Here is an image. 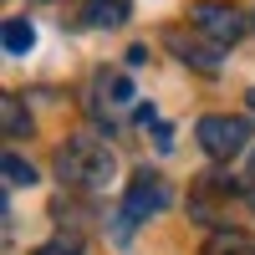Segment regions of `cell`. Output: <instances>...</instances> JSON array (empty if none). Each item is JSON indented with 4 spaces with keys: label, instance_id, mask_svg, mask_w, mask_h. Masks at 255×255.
<instances>
[{
    "label": "cell",
    "instance_id": "cell-1",
    "mask_svg": "<svg viewBox=\"0 0 255 255\" xmlns=\"http://www.w3.org/2000/svg\"><path fill=\"white\" fill-rule=\"evenodd\" d=\"M56 179L67 189H82V194H102L113 179H118V158L113 148L92 138V133H77L56 148Z\"/></svg>",
    "mask_w": 255,
    "mask_h": 255
},
{
    "label": "cell",
    "instance_id": "cell-2",
    "mask_svg": "<svg viewBox=\"0 0 255 255\" xmlns=\"http://www.w3.org/2000/svg\"><path fill=\"white\" fill-rule=\"evenodd\" d=\"M158 209H168V184L153 174V168H138L133 184H128V194H123V209H118V225H113V240H133V230L148 220V215H158Z\"/></svg>",
    "mask_w": 255,
    "mask_h": 255
},
{
    "label": "cell",
    "instance_id": "cell-3",
    "mask_svg": "<svg viewBox=\"0 0 255 255\" xmlns=\"http://www.w3.org/2000/svg\"><path fill=\"white\" fill-rule=\"evenodd\" d=\"M199 148L209 158H220V163H230L235 153H245V143H250V123L245 118H230V113H209V118H199Z\"/></svg>",
    "mask_w": 255,
    "mask_h": 255
},
{
    "label": "cell",
    "instance_id": "cell-4",
    "mask_svg": "<svg viewBox=\"0 0 255 255\" xmlns=\"http://www.w3.org/2000/svg\"><path fill=\"white\" fill-rule=\"evenodd\" d=\"M189 20H194V31H204L215 46H235L245 36V26H250L235 5H220V0H199V5L189 10Z\"/></svg>",
    "mask_w": 255,
    "mask_h": 255
},
{
    "label": "cell",
    "instance_id": "cell-5",
    "mask_svg": "<svg viewBox=\"0 0 255 255\" xmlns=\"http://www.w3.org/2000/svg\"><path fill=\"white\" fill-rule=\"evenodd\" d=\"M128 108H133V82H128L123 72L97 77V87H92V113H97V118H108V123H118Z\"/></svg>",
    "mask_w": 255,
    "mask_h": 255
},
{
    "label": "cell",
    "instance_id": "cell-6",
    "mask_svg": "<svg viewBox=\"0 0 255 255\" xmlns=\"http://www.w3.org/2000/svg\"><path fill=\"white\" fill-rule=\"evenodd\" d=\"M123 20H128L123 0H87V5H82V26H92V31H113Z\"/></svg>",
    "mask_w": 255,
    "mask_h": 255
},
{
    "label": "cell",
    "instance_id": "cell-7",
    "mask_svg": "<svg viewBox=\"0 0 255 255\" xmlns=\"http://www.w3.org/2000/svg\"><path fill=\"white\" fill-rule=\"evenodd\" d=\"M204 255H255V240L245 235V230H215L204 245Z\"/></svg>",
    "mask_w": 255,
    "mask_h": 255
},
{
    "label": "cell",
    "instance_id": "cell-8",
    "mask_svg": "<svg viewBox=\"0 0 255 255\" xmlns=\"http://www.w3.org/2000/svg\"><path fill=\"white\" fill-rule=\"evenodd\" d=\"M31 46H36V31H31V20L10 15V20H5V56H26Z\"/></svg>",
    "mask_w": 255,
    "mask_h": 255
},
{
    "label": "cell",
    "instance_id": "cell-9",
    "mask_svg": "<svg viewBox=\"0 0 255 255\" xmlns=\"http://www.w3.org/2000/svg\"><path fill=\"white\" fill-rule=\"evenodd\" d=\"M0 113H5V138H31V113L20 108V97H5Z\"/></svg>",
    "mask_w": 255,
    "mask_h": 255
},
{
    "label": "cell",
    "instance_id": "cell-10",
    "mask_svg": "<svg viewBox=\"0 0 255 255\" xmlns=\"http://www.w3.org/2000/svg\"><path fill=\"white\" fill-rule=\"evenodd\" d=\"M168 46H174V51H179L184 61H194V67H199V72H220V61H215V56H209L204 46H189V41H184L179 31H168Z\"/></svg>",
    "mask_w": 255,
    "mask_h": 255
},
{
    "label": "cell",
    "instance_id": "cell-11",
    "mask_svg": "<svg viewBox=\"0 0 255 255\" xmlns=\"http://www.w3.org/2000/svg\"><path fill=\"white\" fill-rule=\"evenodd\" d=\"M5 184H15V189H31L36 184V168L20 158V153H5Z\"/></svg>",
    "mask_w": 255,
    "mask_h": 255
},
{
    "label": "cell",
    "instance_id": "cell-12",
    "mask_svg": "<svg viewBox=\"0 0 255 255\" xmlns=\"http://www.w3.org/2000/svg\"><path fill=\"white\" fill-rule=\"evenodd\" d=\"M36 255H82V235H56V240H46Z\"/></svg>",
    "mask_w": 255,
    "mask_h": 255
},
{
    "label": "cell",
    "instance_id": "cell-13",
    "mask_svg": "<svg viewBox=\"0 0 255 255\" xmlns=\"http://www.w3.org/2000/svg\"><path fill=\"white\" fill-rule=\"evenodd\" d=\"M250 113H255V87H250Z\"/></svg>",
    "mask_w": 255,
    "mask_h": 255
},
{
    "label": "cell",
    "instance_id": "cell-14",
    "mask_svg": "<svg viewBox=\"0 0 255 255\" xmlns=\"http://www.w3.org/2000/svg\"><path fill=\"white\" fill-rule=\"evenodd\" d=\"M250 179H255V158H250Z\"/></svg>",
    "mask_w": 255,
    "mask_h": 255
}]
</instances>
